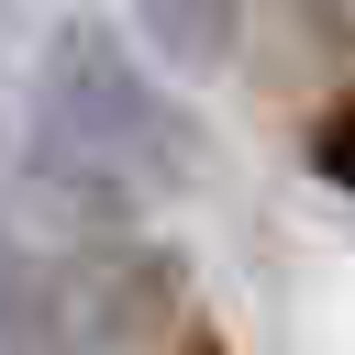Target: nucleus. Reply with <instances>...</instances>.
Returning <instances> with one entry per match:
<instances>
[{
	"label": "nucleus",
	"instance_id": "nucleus-2",
	"mask_svg": "<svg viewBox=\"0 0 355 355\" xmlns=\"http://www.w3.org/2000/svg\"><path fill=\"white\" fill-rule=\"evenodd\" d=\"M311 166H322V178H333V189L355 200V89H344V100H333V111L311 122Z\"/></svg>",
	"mask_w": 355,
	"mask_h": 355
},
{
	"label": "nucleus",
	"instance_id": "nucleus-1",
	"mask_svg": "<svg viewBox=\"0 0 355 355\" xmlns=\"http://www.w3.org/2000/svg\"><path fill=\"white\" fill-rule=\"evenodd\" d=\"M33 166H44L67 200H89V211H133V200H155V189H189L200 133L155 100V78L122 67L111 33H67V44H55V78H44Z\"/></svg>",
	"mask_w": 355,
	"mask_h": 355
},
{
	"label": "nucleus",
	"instance_id": "nucleus-3",
	"mask_svg": "<svg viewBox=\"0 0 355 355\" xmlns=\"http://www.w3.org/2000/svg\"><path fill=\"white\" fill-rule=\"evenodd\" d=\"M33 288H44V266H22V255L0 244V311H11L22 333H33Z\"/></svg>",
	"mask_w": 355,
	"mask_h": 355
}]
</instances>
